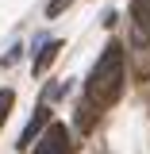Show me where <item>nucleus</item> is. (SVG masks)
I'll list each match as a JSON object with an SVG mask.
<instances>
[{"label": "nucleus", "instance_id": "nucleus-1", "mask_svg": "<svg viewBox=\"0 0 150 154\" xmlns=\"http://www.w3.org/2000/svg\"><path fill=\"white\" fill-rule=\"evenodd\" d=\"M119 89H123V46L112 42L104 54L96 58L93 73L85 81V96H89L93 108H108V104H115Z\"/></svg>", "mask_w": 150, "mask_h": 154}, {"label": "nucleus", "instance_id": "nucleus-2", "mask_svg": "<svg viewBox=\"0 0 150 154\" xmlns=\"http://www.w3.org/2000/svg\"><path fill=\"white\" fill-rule=\"evenodd\" d=\"M35 154H69V131H66V123H50L42 139H38Z\"/></svg>", "mask_w": 150, "mask_h": 154}, {"label": "nucleus", "instance_id": "nucleus-3", "mask_svg": "<svg viewBox=\"0 0 150 154\" xmlns=\"http://www.w3.org/2000/svg\"><path fill=\"white\" fill-rule=\"evenodd\" d=\"M46 127H50V108L42 104V108H35V116L27 119V127H23V135H19V150H27V146H31Z\"/></svg>", "mask_w": 150, "mask_h": 154}, {"label": "nucleus", "instance_id": "nucleus-4", "mask_svg": "<svg viewBox=\"0 0 150 154\" xmlns=\"http://www.w3.org/2000/svg\"><path fill=\"white\" fill-rule=\"evenodd\" d=\"M131 19H135V38H150V0H131Z\"/></svg>", "mask_w": 150, "mask_h": 154}, {"label": "nucleus", "instance_id": "nucleus-5", "mask_svg": "<svg viewBox=\"0 0 150 154\" xmlns=\"http://www.w3.org/2000/svg\"><path fill=\"white\" fill-rule=\"evenodd\" d=\"M58 50H62V42H58V38L42 42V50H38V58H35V73H38V77H42L46 69H50V62L58 58Z\"/></svg>", "mask_w": 150, "mask_h": 154}, {"label": "nucleus", "instance_id": "nucleus-6", "mask_svg": "<svg viewBox=\"0 0 150 154\" xmlns=\"http://www.w3.org/2000/svg\"><path fill=\"white\" fill-rule=\"evenodd\" d=\"M12 104H16V93H12V89H0V127H4V119L12 112Z\"/></svg>", "mask_w": 150, "mask_h": 154}, {"label": "nucleus", "instance_id": "nucleus-7", "mask_svg": "<svg viewBox=\"0 0 150 154\" xmlns=\"http://www.w3.org/2000/svg\"><path fill=\"white\" fill-rule=\"evenodd\" d=\"M93 104H85V108H77V127H81V131H89V127H93Z\"/></svg>", "mask_w": 150, "mask_h": 154}, {"label": "nucleus", "instance_id": "nucleus-8", "mask_svg": "<svg viewBox=\"0 0 150 154\" xmlns=\"http://www.w3.org/2000/svg\"><path fill=\"white\" fill-rule=\"evenodd\" d=\"M69 8V0H50V8H46V16H58V12H66Z\"/></svg>", "mask_w": 150, "mask_h": 154}]
</instances>
